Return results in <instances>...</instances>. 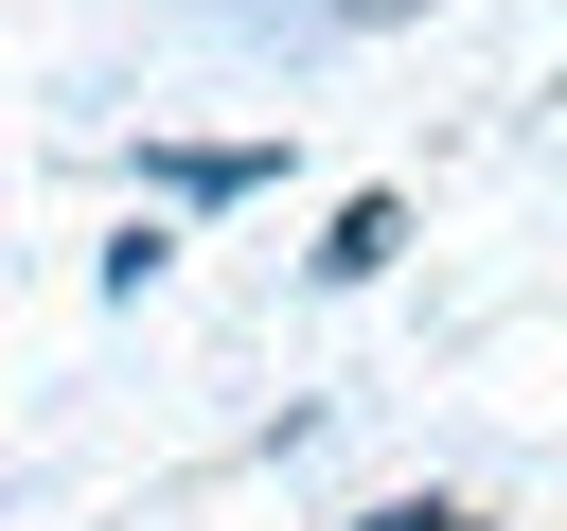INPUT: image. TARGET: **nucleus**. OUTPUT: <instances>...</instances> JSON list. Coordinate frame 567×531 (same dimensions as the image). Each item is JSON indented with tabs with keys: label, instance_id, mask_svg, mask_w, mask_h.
<instances>
[{
	"label": "nucleus",
	"instance_id": "nucleus-2",
	"mask_svg": "<svg viewBox=\"0 0 567 531\" xmlns=\"http://www.w3.org/2000/svg\"><path fill=\"white\" fill-rule=\"evenodd\" d=\"M248 177H284V142H177L159 159V195H248Z\"/></svg>",
	"mask_w": 567,
	"mask_h": 531
},
{
	"label": "nucleus",
	"instance_id": "nucleus-3",
	"mask_svg": "<svg viewBox=\"0 0 567 531\" xmlns=\"http://www.w3.org/2000/svg\"><path fill=\"white\" fill-rule=\"evenodd\" d=\"M372 531H478V513H372Z\"/></svg>",
	"mask_w": 567,
	"mask_h": 531
},
{
	"label": "nucleus",
	"instance_id": "nucleus-4",
	"mask_svg": "<svg viewBox=\"0 0 567 531\" xmlns=\"http://www.w3.org/2000/svg\"><path fill=\"white\" fill-rule=\"evenodd\" d=\"M337 18H425V0H337Z\"/></svg>",
	"mask_w": 567,
	"mask_h": 531
},
{
	"label": "nucleus",
	"instance_id": "nucleus-1",
	"mask_svg": "<svg viewBox=\"0 0 567 531\" xmlns=\"http://www.w3.org/2000/svg\"><path fill=\"white\" fill-rule=\"evenodd\" d=\"M390 248H408V195H354V212H337V230H319V283H372V266H390Z\"/></svg>",
	"mask_w": 567,
	"mask_h": 531
}]
</instances>
